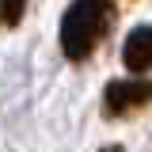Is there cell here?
I'll return each instance as SVG.
<instances>
[{"label":"cell","instance_id":"obj_4","mask_svg":"<svg viewBox=\"0 0 152 152\" xmlns=\"http://www.w3.org/2000/svg\"><path fill=\"white\" fill-rule=\"evenodd\" d=\"M27 12V0H0V23L4 27H15Z\"/></svg>","mask_w":152,"mask_h":152},{"label":"cell","instance_id":"obj_1","mask_svg":"<svg viewBox=\"0 0 152 152\" xmlns=\"http://www.w3.org/2000/svg\"><path fill=\"white\" fill-rule=\"evenodd\" d=\"M114 15V0H72V8L61 19V50L69 61H88L107 38Z\"/></svg>","mask_w":152,"mask_h":152},{"label":"cell","instance_id":"obj_5","mask_svg":"<svg viewBox=\"0 0 152 152\" xmlns=\"http://www.w3.org/2000/svg\"><path fill=\"white\" fill-rule=\"evenodd\" d=\"M99 152H126L122 145H107V148H99Z\"/></svg>","mask_w":152,"mask_h":152},{"label":"cell","instance_id":"obj_3","mask_svg":"<svg viewBox=\"0 0 152 152\" xmlns=\"http://www.w3.org/2000/svg\"><path fill=\"white\" fill-rule=\"evenodd\" d=\"M122 61H126L129 72H148L152 69V23L129 31L126 46H122Z\"/></svg>","mask_w":152,"mask_h":152},{"label":"cell","instance_id":"obj_2","mask_svg":"<svg viewBox=\"0 0 152 152\" xmlns=\"http://www.w3.org/2000/svg\"><path fill=\"white\" fill-rule=\"evenodd\" d=\"M152 103V80H110L103 91V110L107 118H122Z\"/></svg>","mask_w":152,"mask_h":152}]
</instances>
